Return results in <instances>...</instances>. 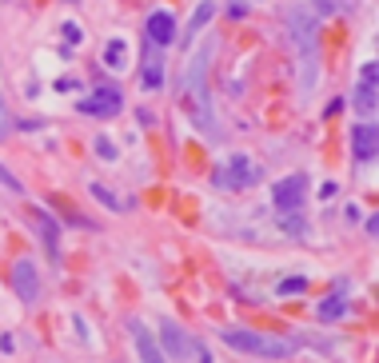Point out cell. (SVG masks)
<instances>
[{"mask_svg": "<svg viewBox=\"0 0 379 363\" xmlns=\"http://www.w3.org/2000/svg\"><path fill=\"white\" fill-rule=\"evenodd\" d=\"M376 76H379L376 60H367L364 72H360V88H355V108L364 112V116L376 112Z\"/></svg>", "mask_w": 379, "mask_h": 363, "instance_id": "cell-9", "label": "cell"}, {"mask_svg": "<svg viewBox=\"0 0 379 363\" xmlns=\"http://www.w3.org/2000/svg\"><path fill=\"white\" fill-rule=\"evenodd\" d=\"M128 332H132V339H136V351H140V363H168V360H164V351H160V344L152 339V332L144 328L140 319H128Z\"/></svg>", "mask_w": 379, "mask_h": 363, "instance_id": "cell-8", "label": "cell"}, {"mask_svg": "<svg viewBox=\"0 0 379 363\" xmlns=\"http://www.w3.org/2000/svg\"><path fill=\"white\" fill-rule=\"evenodd\" d=\"M344 312H348V303H344V296H335V300L328 296V300L319 303V319H339Z\"/></svg>", "mask_w": 379, "mask_h": 363, "instance_id": "cell-15", "label": "cell"}, {"mask_svg": "<svg viewBox=\"0 0 379 363\" xmlns=\"http://www.w3.org/2000/svg\"><path fill=\"white\" fill-rule=\"evenodd\" d=\"M8 132H12V116H8V104L0 96V140H8Z\"/></svg>", "mask_w": 379, "mask_h": 363, "instance_id": "cell-19", "label": "cell"}, {"mask_svg": "<svg viewBox=\"0 0 379 363\" xmlns=\"http://www.w3.org/2000/svg\"><path fill=\"white\" fill-rule=\"evenodd\" d=\"M64 36H68V40H84V28H80V24H64Z\"/></svg>", "mask_w": 379, "mask_h": 363, "instance_id": "cell-22", "label": "cell"}, {"mask_svg": "<svg viewBox=\"0 0 379 363\" xmlns=\"http://www.w3.org/2000/svg\"><path fill=\"white\" fill-rule=\"evenodd\" d=\"M0 184L12 192V196H16V192H24V184H20V180H16V176L8 172V168H4V164H0Z\"/></svg>", "mask_w": 379, "mask_h": 363, "instance_id": "cell-20", "label": "cell"}, {"mask_svg": "<svg viewBox=\"0 0 379 363\" xmlns=\"http://www.w3.org/2000/svg\"><path fill=\"white\" fill-rule=\"evenodd\" d=\"M96 100H84L80 108L84 112H96V116H116V112L124 108V96H120V88H96Z\"/></svg>", "mask_w": 379, "mask_h": 363, "instance_id": "cell-10", "label": "cell"}, {"mask_svg": "<svg viewBox=\"0 0 379 363\" xmlns=\"http://www.w3.org/2000/svg\"><path fill=\"white\" fill-rule=\"evenodd\" d=\"M216 180L239 192V188H248V184H255V180H260V168H255L252 156H232V160H228V168H224Z\"/></svg>", "mask_w": 379, "mask_h": 363, "instance_id": "cell-4", "label": "cell"}, {"mask_svg": "<svg viewBox=\"0 0 379 363\" xmlns=\"http://www.w3.org/2000/svg\"><path fill=\"white\" fill-rule=\"evenodd\" d=\"M192 351H196V363H212V355H208V348L200 351V348H196V344H192Z\"/></svg>", "mask_w": 379, "mask_h": 363, "instance_id": "cell-25", "label": "cell"}, {"mask_svg": "<svg viewBox=\"0 0 379 363\" xmlns=\"http://www.w3.org/2000/svg\"><path fill=\"white\" fill-rule=\"evenodd\" d=\"M160 339H164V348H168V355H172V360H188L192 339H188L184 332H180V323L164 319V323H160Z\"/></svg>", "mask_w": 379, "mask_h": 363, "instance_id": "cell-11", "label": "cell"}, {"mask_svg": "<svg viewBox=\"0 0 379 363\" xmlns=\"http://www.w3.org/2000/svg\"><path fill=\"white\" fill-rule=\"evenodd\" d=\"M224 344L232 351H244V355H271V360H284V355H292V348H296V344H287V339H271V335L244 332V328H228V332H224Z\"/></svg>", "mask_w": 379, "mask_h": 363, "instance_id": "cell-1", "label": "cell"}, {"mask_svg": "<svg viewBox=\"0 0 379 363\" xmlns=\"http://www.w3.org/2000/svg\"><path fill=\"white\" fill-rule=\"evenodd\" d=\"M144 84L148 88H160L164 84V60L156 56V44L148 48V56H144Z\"/></svg>", "mask_w": 379, "mask_h": 363, "instance_id": "cell-13", "label": "cell"}, {"mask_svg": "<svg viewBox=\"0 0 379 363\" xmlns=\"http://www.w3.org/2000/svg\"><path fill=\"white\" fill-rule=\"evenodd\" d=\"M303 196H308V176L292 172L271 188V204L280 208V212H296V208H303Z\"/></svg>", "mask_w": 379, "mask_h": 363, "instance_id": "cell-2", "label": "cell"}, {"mask_svg": "<svg viewBox=\"0 0 379 363\" xmlns=\"http://www.w3.org/2000/svg\"><path fill=\"white\" fill-rule=\"evenodd\" d=\"M316 16L308 12V8H287V32H292V40L303 48V52H316Z\"/></svg>", "mask_w": 379, "mask_h": 363, "instance_id": "cell-3", "label": "cell"}, {"mask_svg": "<svg viewBox=\"0 0 379 363\" xmlns=\"http://www.w3.org/2000/svg\"><path fill=\"white\" fill-rule=\"evenodd\" d=\"M0 351H4V355H12V351H16V339H12V335H4V339H0Z\"/></svg>", "mask_w": 379, "mask_h": 363, "instance_id": "cell-23", "label": "cell"}, {"mask_svg": "<svg viewBox=\"0 0 379 363\" xmlns=\"http://www.w3.org/2000/svg\"><path fill=\"white\" fill-rule=\"evenodd\" d=\"M212 12H216V4H208V0L200 4V8H196V16H192V28H188V40H192V36H196L200 28H204L208 20H212Z\"/></svg>", "mask_w": 379, "mask_h": 363, "instance_id": "cell-16", "label": "cell"}, {"mask_svg": "<svg viewBox=\"0 0 379 363\" xmlns=\"http://www.w3.org/2000/svg\"><path fill=\"white\" fill-rule=\"evenodd\" d=\"M351 156H355V164H360V168L376 160V124H371V120L351 128Z\"/></svg>", "mask_w": 379, "mask_h": 363, "instance_id": "cell-7", "label": "cell"}, {"mask_svg": "<svg viewBox=\"0 0 379 363\" xmlns=\"http://www.w3.org/2000/svg\"><path fill=\"white\" fill-rule=\"evenodd\" d=\"M12 292L24 303L40 300V276H36V264H32V260H16L12 264Z\"/></svg>", "mask_w": 379, "mask_h": 363, "instance_id": "cell-5", "label": "cell"}, {"mask_svg": "<svg viewBox=\"0 0 379 363\" xmlns=\"http://www.w3.org/2000/svg\"><path fill=\"white\" fill-rule=\"evenodd\" d=\"M287 223V232H292V236H296V232H303V216H300V220H284Z\"/></svg>", "mask_w": 379, "mask_h": 363, "instance_id": "cell-24", "label": "cell"}, {"mask_svg": "<svg viewBox=\"0 0 379 363\" xmlns=\"http://www.w3.org/2000/svg\"><path fill=\"white\" fill-rule=\"evenodd\" d=\"M96 156L100 160H116V144L108 136H96Z\"/></svg>", "mask_w": 379, "mask_h": 363, "instance_id": "cell-18", "label": "cell"}, {"mask_svg": "<svg viewBox=\"0 0 379 363\" xmlns=\"http://www.w3.org/2000/svg\"><path fill=\"white\" fill-rule=\"evenodd\" d=\"M144 32H148V44L168 48V44L176 40V16L168 12V8H156V12L148 16V24H144Z\"/></svg>", "mask_w": 379, "mask_h": 363, "instance_id": "cell-6", "label": "cell"}, {"mask_svg": "<svg viewBox=\"0 0 379 363\" xmlns=\"http://www.w3.org/2000/svg\"><path fill=\"white\" fill-rule=\"evenodd\" d=\"M92 196H96V200H100V204H108V208H120V200H116V196H112V192L104 188V184H92Z\"/></svg>", "mask_w": 379, "mask_h": 363, "instance_id": "cell-21", "label": "cell"}, {"mask_svg": "<svg viewBox=\"0 0 379 363\" xmlns=\"http://www.w3.org/2000/svg\"><path fill=\"white\" fill-rule=\"evenodd\" d=\"M36 223H40V236H44V244H48V255H52V260H60V255H56V239H60V223L52 220V216H48L44 208H36Z\"/></svg>", "mask_w": 379, "mask_h": 363, "instance_id": "cell-12", "label": "cell"}, {"mask_svg": "<svg viewBox=\"0 0 379 363\" xmlns=\"http://www.w3.org/2000/svg\"><path fill=\"white\" fill-rule=\"evenodd\" d=\"M104 64H108V68H128V44L124 40H108V44H104Z\"/></svg>", "mask_w": 379, "mask_h": 363, "instance_id": "cell-14", "label": "cell"}, {"mask_svg": "<svg viewBox=\"0 0 379 363\" xmlns=\"http://www.w3.org/2000/svg\"><path fill=\"white\" fill-rule=\"evenodd\" d=\"M303 287H308V280H303V276H292V280L280 284V296H300Z\"/></svg>", "mask_w": 379, "mask_h": 363, "instance_id": "cell-17", "label": "cell"}]
</instances>
